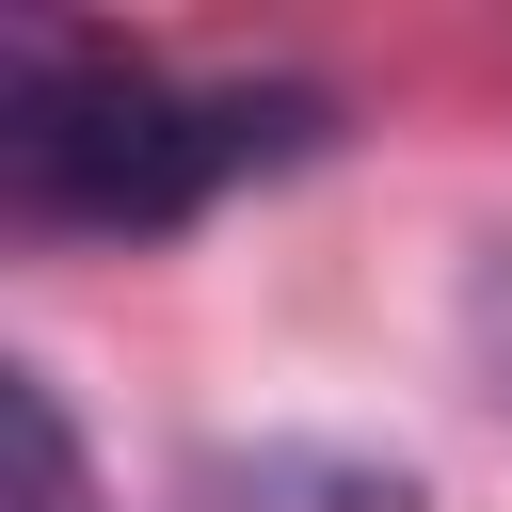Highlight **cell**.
Listing matches in <instances>:
<instances>
[{"mask_svg":"<svg viewBox=\"0 0 512 512\" xmlns=\"http://www.w3.org/2000/svg\"><path fill=\"white\" fill-rule=\"evenodd\" d=\"M320 144H336L320 80H176L160 48L48 32V16L0 32V192H16V224L176 240L192 208H224L256 176H304Z\"/></svg>","mask_w":512,"mask_h":512,"instance_id":"cell-1","label":"cell"},{"mask_svg":"<svg viewBox=\"0 0 512 512\" xmlns=\"http://www.w3.org/2000/svg\"><path fill=\"white\" fill-rule=\"evenodd\" d=\"M176 512H416V480L336 432H224L176 464Z\"/></svg>","mask_w":512,"mask_h":512,"instance_id":"cell-2","label":"cell"},{"mask_svg":"<svg viewBox=\"0 0 512 512\" xmlns=\"http://www.w3.org/2000/svg\"><path fill=\"white\" fill-rule=\"evenodd\" d=\"M0 416H16V512H96V464H80V416L48 368H0Z\"/></svg>","mask_w":512,"mask_h":512,"instance_id":"cell-3","label":"cell"},{"mask_svg":"<svg viewBox=\"0 0 512 512\" xmlns=\"http://www.w3.org/2000/svg\"><path fill=\"white\" fill-rule=\"evenodd\" d=\"M464 368H480V400H496V432H512V240L464 272Z\"/></svg>","mask_w":512,"mask_h":512,"instance_id":"cell-4","label":"cell"}]
</instances>
